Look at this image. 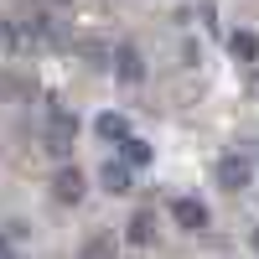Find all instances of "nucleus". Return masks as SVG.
I'll list each match as a JSON object with an SVG mask.
<instances>
[{
  "label": "nucleus",
  "instance_id": "nucleus-10",
  "mask_svg": "<svg viewBox=\"0 0 259 259\" xmlns=\"http://www.w3.org/2000/svg\"><path fill=\"white\" fill-rule=\"evenodd\" d=\"M99 135L104 140H124L130 135V119L124 114H99Z\"/></svg>",
  "mask_w": 259,
  "mask_h": 259
},
{
  "label": "nucleus",
  "instance_id": "nucleus-9",
  "mask_svg": "<svg viewBox=\"0 0 259 259\" xmlns=\"http://www.w3.org/2000/svg\"><path fill=\"white\" fill-rule=\"evenodd\" d=\"M104 187L109 192H130V161H109L104 166Z\"/></svg>",
  "mask_w": 259,
  "mask_h": 259
},
{
  "label": "nucleus",
  "instance_id": "nucleus-1",
  "mask_svg": "<svg viewBox=\"0 0 259 259\" xmlns=\"http://www.w3.org/2000/svg\"><path fill=\"white\" fill-rule=\"evenodd\" d=\"M73 140H78V119L68 114V109H52V119H47V150H73Z\"/></svg>",
  "mask_w": 259,
  "mask_h": 259
},
{
  "label": "nucleus",
  "instance_id": "nucleus-7",
  "mask_svg": "<svg viewBox=\"0 0 259 259\" xmlns=\"http://www.w3.org/2000/svg\"><path fill=\"white\" fill-rule=\"evenodd\" d=\"M119 156H124L130 166H145V161H150V145H145L140 135H124V140H119Z\"/></svg>",
  "mask_w": 259,
  "mask_h": 259
},
{
  "label": "nucleus",
  "instance_id": "nucleus-12",
  "mask_svg": "<svg viewBox=\"0 0 259 259\" xmlns=\"http://www.w3.org/2000/svg\"><path fill=\"white\" fill-rule=\"evenodd\" d=\"M254 249H259V228H254Z\"/></svg>",
  "mask_w": 259,
  "mask_h": 259
},
{
  "label": "nucleus",
  "instance_id": "nucleus-8",
  "mask_svg": "<svg viewBox=\"0 0 259 259\" xmlns=\"http://www.w3.org/2000/svg\"><path fill=\"white\" fill-rule=\"evenodd\" d=\"M228 47H233V57L254 62V57H259V36H254V31H233V36H228Z\"/></svg>",
  "mask_w": 259,
  "mask_h": 259
},
{
  "label": "nucleus",
  "instance_id": "nucleus-6",
  "mask_svg": "<svg viewBox=\"0 0 259 259\" xmlns=\"http://www.w3.org/2000/svg\"><path fill=\"white\" fill-rule=\"evenodd\" d=\"M78 52L94 62V68H114V47L109 41H78Z\"/></svg>",
  "mask_w": 259,
  "mask_h": 259
},
{
  "label": "nucleus",
  "instance_id": "nucleus-4",
  "mask_svg": "<svg viewBox=\"0 0 259 259\" xmlns=\"http://www.w3.org/2000/svg\"><path fill=\"white\" fill-rule=\"evenodd\" d=\"M52 197H57V202H78V197H83V171H78V166H68V171H57V177H52Z\"/></svg>",
  "mask_w": 259,
  "mask_h": 259
},
{
  "label": "nucleus",
  "instance_id": "nucleus-5",
  "mask_svg": "<svg viewBox=\"0 0 259 259\" xmlns=\"http://www.w3.org/2000/svg\"><path fill=\"white\" fill-rule=\"evenodd\" d=\"M114 73H119L124 83H140V78H145V62H140V52L130 47V41H124V47H114Z\"/></svg>",
  "mask_w": 259,
  "mask_h": 259
},
{
  "label": "nucleus",
  "instance_id": "nucleus-3",
  "mask_svg": "<svg viewBox=\"0 0 259 259\" xmlns=\"http://www.w3.org/2000/svg\"><path fill=\"white\" fill-rule=\"evenodd\" d=\"M171 218H177V228L197 233V228H207V207L197 197H177V202H171Z\"/></svg>",
  "mask_w": 259,
  "mask_h": 259
},
{
  "label": "nucleus",
  "instance_id": "nucleus-11",
  "mask_svg": "<svg viewBox=\"0 0 259 259\" xmlns=\"http://www.w3.org/2000/svg\"><path fill=\"white\" fill-rule=\"evenodd\" d=\"M130 239L150 244V239H156V218H150V212H135V218H130Z\"/></svg>",
  "mask_w": 259,
  "mask_h": 259
},
{
  "label": "nucleus",
  "instance_id": "nucleus-2",
  "mask_svg": "<svg viewBox=\"0 0 259 259\" xmlns=\"http://www.w3.org/2000/svg\"><path fill=\"white\" fill-rule=\"evenodd\" d=\"M249 177H254V166H249L244 156H223V161H218V187H223V192H244Z\"/></svg>",
  "mask_w": 259,
  "mask_h": 259
}]
</instances>
